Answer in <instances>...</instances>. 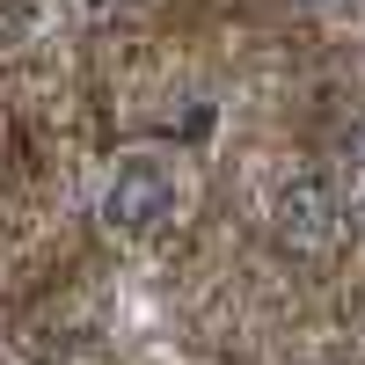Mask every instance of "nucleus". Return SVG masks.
Returning a JSON list of instances; mask_svg holds the SVG:
<instances>
[{
  "mask_svg": "<svg viewBox=\"0 0 365 365\" xmlns=\"http://www.w3.org/2000/svg\"><path fill=\"white\" fill-rule=\"evenodd\" d=\"M175 212H182V175L161 154L117 161V175L103 182V227H117V234H161Z\"/></svg>",
  "mask_w": 365,
  "mask_h": 365,
  "instance_id": "1",
  "label": "nucleus"
},
{
  "mask_svg": "<svg viewBox=\"0 0 365 365\" xmlns=\"http://www.w3.org/2000/svg\"><path fill=\"white\" fill-rule=\"evenodd\" d=\"M336 220H344V205H336V190H329L314 168H292L278 190H270V234H278L285 249H299V256H322L329 241H336Z\"/></svg>",
  "mask_w": 365,
  "mask_h": 365,
  "instance_id": "2",
  "label": "nucleus"
},
{
  "mask_svg": "<svg viewBox=\"0 0 365 365\" xmlns=\"http://www.w3.org/2000/svg\"><path fill=\"white\" fill-rule=\"evenodd\" d=\"M351 212L365 220V125H358V139H351Z\"/></svg>",
  "mask_w": 365,
  "mask_h": 365,
  "instance_id": "3",
  "label": "nucleus"
},
{
  "mask_svg": "<svg viewBox=\"0 0 365 365\" xmlns=\"http://www.w3.org/2000/svg\"><path fill=\"white\" fill-rule=\"evenodd\" d=\"M314 15H365V0H307Z\"/></svg>",
  "mask_w": 365,
  "mask_h": 365,
  "instance_id": "4",
  "label": "nucleus"
}]
</instances>
